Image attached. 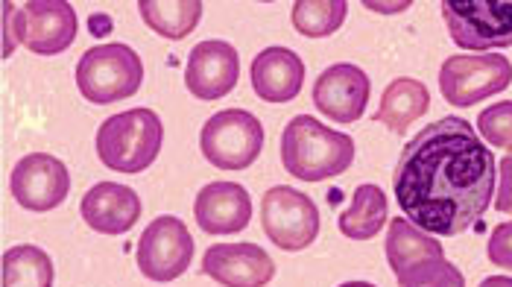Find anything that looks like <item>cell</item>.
Instances as JSON below:
<instances>
[{
  "label": "cell",
  "mask_w": 512,
  "mask_h": 287,
  "mask_svg": "<svg viewBox=\"0 0 512 287\" xmlns=\"http://www.w3.org/2000/svg\"><path fill=\"white\" fill-rule=\"evenodd\" d=\"M498 162L457 115L428 123L398 156L395 200L404 217L428 235L454 238L469 232L495 197Z\"/></svg>",
  "instance_id": "cell-1"
},
{
  "label": "cell",
  "mask_w": 512,
  "mask_h": 287,
  "mask_svg": "<svg viewBox=\"0 0 512 287\" xmlns=\"http://www.w3.org/2000/svg\"><path fill=\"white\" fill-rule=\"evenodd\" d=\"M355 162V141L311 115H296L281 135V164L302 182H325Z\"/></svg>",
  "instance_id": "cell-2"
},
{
  "label": "cell",
  "mask_w": 512,
  "mask_h": 287,
  "mask_svg": "<svg viewBox=\"0 0 512 287\" xmlns=\"http://www.w3.org/2000/svg\"><path fill=\"white\" fill-rule=\"evenodd\" d=\"M3 30V59L12 56L15 41L39 56H56L77 39V12L65 0H30L24 6L3 3Z\"/></svg>",
  "instance_id": "cell-3"
},
{
  "label": "cell",
  "mask_w": 512,
  "mask_h": 287,
  "mask_svg": "<svg viewBox=\"0 0 512 287\" xmlns=\"http://www.w3.org/2000/svg\"><path fill=\"white\" fill-rule=\"evenodd\" d=\"M164 144V126L153 109H129L112 115L97 129V156L109 170L141 173L156 162Z\"/></svg>",
  "instance_id": "cell-4"
},
{
  "label": "cell",
  "mask_w": 512,
  "mask_h": 287,
  "mask_svg": "<svg viewBox=\"0 0 512 287\" xmlns=\"http://www.w3.org/2000/svg\"><path fill=\"white\" fill-rule=\"evenodd\" d=\"M144 82V62L129 44H100L82 53L77 65V85L85 100L109 106L138 94Z\"/></svg>",
  "instance_id": "cell-5"
},
{
  "label": "cell",
  "mask_w": 512,
  "mask_h": 287,
  "mask_svg": "<svg viewBox=\"0 0 512 287\" xmlns=\"http://www.w3.org/2000/svg\"><path fill=\"white\" fill-rule=\"evenodd\" d=\"M442 18L463 50L486 53L512 47V0H445Z\"/></svg>",
  "instance_id": "cell-6"
},
{
  "label": "cell",
  "mask_w": 512,
  "mask_h": 287,
  "mask_svg": "<svg viewBox=\"0 0 512 287\" xmlns=\"http://www.w3.org/2000/svg\"><path fill=\"white\" fill-rule=\"evenodd\" d=\"M512 62L504 53H457L439 68V91L451 106H474L507 91Z\"/></svg>",
  "instance_id": "cell-7"
},
{
  "label": "cell",
  "mask_w": 512,
  "mask_h": 287,
  "mask_svg": "<svg viewBox=\"0 0 512 287\" xmlns=\"http://www.w3.org/2000/svg\"><path fill=\"white\" fill-rule=\"evenodd\" d=\"M199 150L217 170H246L264 150V126L246 109H226L199 132Z\"/></svg>",
  "instance_id": "cell-8"
},
{
  "label": "cell",
  "mask_w": 512,
  "mask_h": 287,
  "mask_svg": "<svg viewBox=\"0 0 512 287\" xmlns=\"http://www.w3.org/2000/svg\"><path fill=\"white\" fill-rule=\"evenodd\" d=\"M261 223L278 249L299 252L314 244L319 235V208L308 194L290 185H276L261 200Z\"/></svg>",
  "instance_id": "cell-9"
},
{
  "label": "cell",
  "mask_w": 512,
  "mask_h": 287,
  "mask_svg": "<svg viewBox=\"0 0 512 287\" xmlns=\"http://www.w3.org/2000/svg\"><path fill=\"white\" fill-rule=\"evenodd\" d=\"M191 261H194V238L179 217L161 214L144 229L138 241V270L150 282L179 279L191 267Z\"/></svg>",
  "instance_id": "cell-10"
},
{
  "label": "cell",
  "mask_w": 512,
  "mask_h": 287,
  "mask_svg": "<svg viewBox=\"0 0 512 287\" xmlns=\"http://www.w3.org/2000/svg\"><path fill=\"white\" fill-rule=\"evenodd\" d=\"M71 173L47 153H30L12 170V197L27 211H50L68 200Z\"/></svg>",
  "instance_id": "cell-11"
},
{
  "label": "cell",
  "mask_w": 512,
  "mask_h": 287,
  "mask_svg": "<svg viewBox=\"0 0 512 287\" xmlns=\"http://www.w3.org/2000/svg\"><path fill=\"white\" fill-rule=\"evenodd\" d=\"M372 94V80L352 62H337L319 74L314 85V106L334 123H355L363 118Z\"/></svg>",
  "instance_id": "cell-12"
},
{
  "label": "cell",
  "mask_w": 512,
  "mask_h": 287,
  "mask_svg": "<svg viewBox=\"0 0 512 287\" xmlns=\"http://www.w3.org/2000/svg\"><path fill=\"white\" fill-rule=\"evenodd\" d=\"M240 80V56L229 41H199L185 62V85L197 100H220Z\"/></svg>",
  "instance_id": "cell-13"
},
{
  "label": "cell",
  "mask_w": 512,
  "mask_h": 287,
  "mask_svg": "<svg viewBox=\"0 0 512 287\" xmlns=\"http://www.w3.org/2000/svg\"><path fill=\"white\" fill-rule=\"evenodd\" d=\"M202 273L223 287H267L276 279V264L255 244H214L205 249Z\"/></svg>",
  "instance_id": "cell-14"
},
{
  "label": "cell",
  "mask_w": 512,
  "mask_h": 287,
  "mask_svg": "<svg viewBox=\"0 0 512 287\" xmlns=\"http://www.w3.org/2000/svg\"><path fill=\"white\" fill-rule=\"evenodd\" d=\"M194 217L205 235H235L252 220V200L237 182H208L194 200Z\"/></svg>",
  "instance_id": "cell-15"
},
{
  "label": "cell",
  "mask_w": 512,
  "mask_h": 287,
  "mask_svg": "<svg viewBox=\"0 0 512 287\" xmlns=\"http://www.w3.org/2000/svg\"><path fill=\"white\" fill-rule=\"evenodd\" d=\"M79 214L88 229L100 235H123L141 217V197L118 182H97L79 203Z\"/></svg>",
  "instance_id": "cell-16"
},
{
  "label": "cell",
  "mask_w": 512,
  "mask_h": 287,
  "mask_svg": "<svg viewBox=\"0 0 512 287\" xmlns=\"http://www.w3.org/2000/svg\"><path fill=\"white\" fill-rule=\"evenodd\" d=\"M305 62L290 47H267L252 59V91L264 103H290L302 94Z\"/></svg>",
  "instance_id": "cell-17"
},
{
  "label": "cell",
  "mask_w": 512,
  "mask_h": 287,
  "mask_svg": "<svg viewBox=\"0 0 512 287\" xmlns=\"http://www.w3.org/2000/svg\"><path fill=\"white\" fill-rule=\"evenodd\" d=\"M428 109H431L428 85L413 80V77H401V80L387 85V91L381 97V109L375 112V121L384 123L395 135H401L419 121Z\"/></svg>",
  "instance_id": "cell-18"
},
{
  "label": "cell",
  "mask_w": 512,
  "mask_h": 287,
  "mask_svg": "<svg viewBox=\"0 0 512 287\" xmlns=\"http://www.w3.org/2000/svg\"><path fill=\"white\" fill-rule=\"evenodd\" d=\"M428 258H445L442 244L434 235L413 226L407 217H395L390 223V232H387V261H390L395 276L428 261Z\"/></svg>",
  "instance_id": "cell-19"
},
{
  "label": "cell",
  "mask_w": 512,
  "mask_h": 287,
  "mask_svg": "<svg viewBox=\"0 0 512 287\" xmlns=\"http://www.w3.org/2000/svg\"><path fill=\"white\" fill-rule=\"evenodd\" d=\"M387 194L378 185H357L352 205L340 214V232L349 241H369L387 223Z\"/></svg>",
  "instance_id": "cell-20"
},
{
  "label": "cell",
  "mask_w": 512,
  "mask_h": 287,
  "mask_svg": "<svg viewBox=\"0 0 512 287\" xmlns=\"http://www.w3.org/2000/svg\"><path fill=\"white\" fill-rule=\"evenodd\" d=\"M138 12L156 36L179 41L197 30L202 0H141Z\"/></svg>",
  "instance_id": "cell-21"
},
{
  "label": "cell",
  "mask_w": 512,
  "mask_h": 287,
  "mask_svg": "<svg viewBox=\"0 0 512 287\" xmlns=\"http://www.w3.org/2000/svg\"><path fill=\"white\" fill-rule=\"evenodd\" d=\"M3 287H53V261L36 244L3 252Z\"/></svg>",
  "instance_id": "cell-22"
},
{
  "label": "cell",
  "mask_w": 512,
  "mask_h": 287,
  "mask_svg": "<svg viewBox=\"0 0 512 287\" xmlns=\"http://www.w3.org/2000/svg\"><path fill=\"white\" fill-rule=\"evenodd\" d=\"M346 12H349L346 0H296L290 18L299 36L328 39L343 27Z\"/></svg>",
  "instance_id": "cell-23"
},
{
  "label": "cell",
  "mask_w": 512,
  "mask_h": 287,
  "mask_svg": "<svg viewBox=\"0 0 512 287\" xmlns=\"http://www.w3.org/2000/svg\"><path fill=\"white\" fill-rule=\"evenodd\" d=\"M398 287H466L463 273L448 258H428L395 276Z\"/></svg>",
  "instance_id": "cell-24"
},
{
  "label": "cell",
  "mask_w": 512,
  "mask_h": 287,
  "mask_svg": "<svg viewBox=\"0 0 512 287\" xmlns=\"http://www.w3.org/2000/svg\"><path fill=\"white\" fill-rule=\"evenodd\" d=\"M477 129L489 141V147H501L512 153V100L492 103L489 109H483L477 118Z\"/></svg>",
  "instance_id": "cell-25"
},
{
  "label": "cell",
  "mask_w": 512,
  "mask_h": 287,
  "mask_svg": "<svg viewBox=\"0 0 512 287\" xmlns=\"http://www.w3.org/2000/svg\"><path fill=\"white\" fill-rule=\"evenodd\" d=\"M486 255H489V264L512 270V220L492 229L489 244H486Z\"/></svg>",
  "instance_id": "cell-26"
},
{
  "label": "cell",
  "mask_w": 512,
  "mask_h": 287,
  "mask_svg": "<svg viewBox=\"0 0 512 287\" xmlns=\"http://www.w3.org/2000/svg\"><path fill=\"white\" fill-rule=\"evenodd\" d=\"M498 173H501V185L495 194V208L501 214H512V153L498 162Z\"/></svg>",
  "instance_id": "cell-27"
},
{
  "label": "cell",
  "mask_w": 512,
  "mask_h": 287,
  "mask_svg": "<svg viewBox=\"0 0 512 287\" xmlns=\"http://www.w3.org/2000/svg\"><path fill=\"white\" fill-rule=\"evenodd\" d=\"M363 6H369V9H378V12H404L410 3L404 0V3H372V0H366Z\"/></svg>",
  "instance_id": "cell-28"
},
{
  "label": "cell",
  "mask_w": 512,
  "mask_h": 287,
  "mask_svg": "<svg viewBox=\"0 0 512 287\" xmlns=\"http://www.w3.org/2000/svg\"><path fill=\"white\" fill-rule=\"evenodd\" d=\"M480 287H512L510 276H489V279H483Z\"/></svg>",
  "instance_id": "cell-29"
},
{
  "label": "cell",
  "mask_w": 512,
  "mask_h": 287,
  "mask_svg": "<svg viewBox=\"0 0 512 287\" xmlns=\"http://www.w3.org/2000/svg\"><path fill=\"white\" fill-rule=\"evenodd\" d=\"M340 287H375V285H369V282H346V285H340Z\"/></svg>",
  "instance_id": "cell-30"
}]
</instances>
